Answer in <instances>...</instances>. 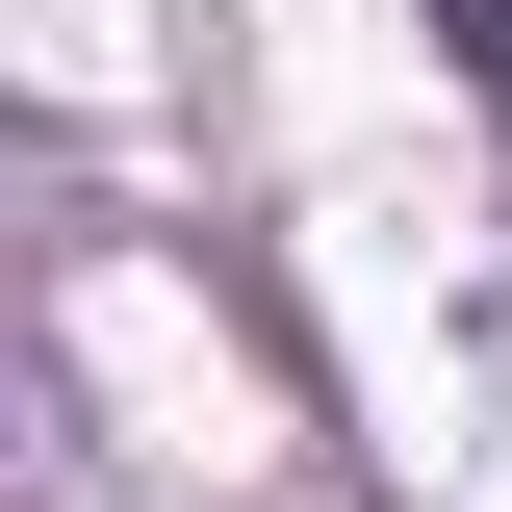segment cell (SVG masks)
<instances>
[{"label":"cell","mask_w":512,"mask_h":512,"mask_svg":"<svg viewBox=\"0 0 512 512\" xmlns=\"http://www.w3.org/2000/svg\"><path fill=\"white\" fill-rule=\"evenodd\" d=\"M436 26H461V77H487V128H512V0H436Z\"/></svg>","instance_id":"obj_1"}]
</instances>
